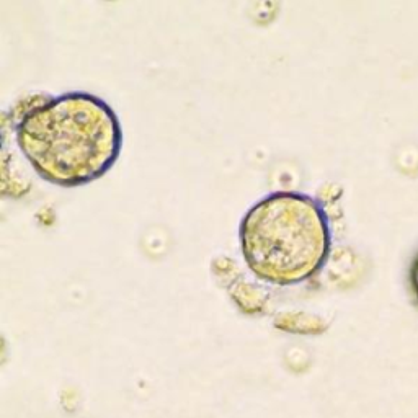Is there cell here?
Returning <instances> with one entry per match:
<instances>
[{
  "label": "cell",
  "mask_w": 418,
  "mask_h": 418,
  "mask_svg": "<svg viewBox=\"0 0 418 418\" xmlns=\"http://www.w3.org/2000/svg\"><path fill=\"white\" fill-rule=\"evenodd\" d=\"M23 157L44 181L75 188L103 177L123 149V129L103 98L70 91L27 111L15 127Z\"/></svg>",
  "instance_id": "cell-1"
},
{
  "label": "cell",
  "mask_w": 418,
  "mask_h": 418,
  "mask_svg": "<svg viewBox=\"0 0 418 418\" xmlns=\"http://www.w3.org/2000/svg\"><path fill=\"white\" fill-rule=\"evenodd\" d=\"M250 271L278 286L307 281L330 252V227L322 205L304 193L276 191L248 209L239 229Z\"/></svg>",
  "instance_id": "cell-2"
}]
</instances>
